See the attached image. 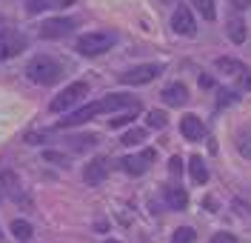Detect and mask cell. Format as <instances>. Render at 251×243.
<instances>
[{
	"label": "cell",
	"mask_w": 251,
	"mask_h": 243,
	"mask_svg": "<svg viewBox=\"0 0 251 243\" xmlns=\"http://www.w3.org/2000/svg\"><path fill=\"white\" fill-rule=\"evenodd\" d=\"M12 235H15L17 241H29L31 238V223H26V220H15V223H12Z\"/></svg>",
	"instance_id": "obj_22"
},
{
	"label": "cell",
	"mask_w": 251,
	"mask_h": 243,
	"mask_svg": "<svg viewBox=\"0 0 251 243\" xmlns=\"http://www.w3.org/2000/svg\"><path fill=\"white\" fill-rule=\"evenodd\" d=\"M43 161L57 163V166H66V163H69V158H66L63 152H51V149H49V152H43Z\"/></svg>",
	"instance_id": "obj_27"
},
{
	"label": "cell",
	"mask_w": 251,
	"mask_h": 243,
	"mask_svg": "<svg viewBox=\"0 0 251 243\" xmlns=\"http://www.w3.org/2000/svg\"><path fill=\"white\" fill-rule=\"evenodd\" d=\"M0 241H3V232H0Z\"/></svg>",
	"instance_id": "obj_36"
},
{
	"label": "cell",
	"mask_w": 251,
	"mask_h": 243,
	"mask_svg": "<svg viewBox=\"0 0 251 243\" xmlns=\"http://www.w3.org/2000/svg\"><path fill=\"white\" fill-rule=\"evenodd\" d=\"M205 206H208V212H217V203H214L211 197H205Z\"/></svg>",
	"instance_id": "obj_33"
},
{
	"label": "cell",
	"mask_w": 251,
	"mask_h": 243,
	"mask_svg": "<svg viewBox=\"0 0 251 243\" xmlns=\"http://www.w3.org/2000/svg\"><path fill=\"white\" fill-rule=\"evenodd\" d=\"M234 100H237V95H234V92H226V89H223V92H220L217 106H228V103H234Z\"/></svg>",
	"instance_id": "obj_29"
},
{
	"label": "cell",
	"mask_w": 251,
	"mask_h": 243,
	"mask_svg": "<svg viewBox=\"0 0 251 243\" xmlns=\"http://www.w3.org/2000/svg\"><path fill=\"white\" fill-rule=\"evenodd\" d=\"M46 137H51V132H49V129L29 132V135H26V143H29V146H40V143H46Z\"/></svg>",
	"instance_id": "obj_25"
},
{
	"label": "cell",
	"mask_w": 251,
	"mask_h": 243,
	"mask_svg": "<svg viewBox=\"0 0 251 243\" xmlns=\"http://www.w3.org/2000/svg\"><path fill=\"white\" fill-rule=\"evenodd\" d=\"M180 135H183L186 140H203V137H205L203 120H200L197 114H186V117L180 120Z\"/></svg>",
	"instance_id": "obj_11"
},
{
	"label": "cell",
	"mask_w": 251,
	"mask_h": 243,
	"mask_svg": "<svg viewBox=\"0 0 251 243\" xmlns=\"http://www.w3.org/2000/svg\"><path fill=\"white\" fill-rule=\"evenodd\" d=\"M211 243H237V238L231 232H217V235L211 238Z\"/></svg>",
	"instance_id": "obj_28"
},
{
	"label": "cell",
	"mask_w": 251,
	"mask_h": 243,
	"mask_svg": "<svg viewBox=\"0 0 251 243\" xmlns=\"http://www.w3.org/2000/svg\"><path fill=\"white\" fill-rule=\"evenodd\" d=\"M114 43H117V34L114 32H89V34H80L75 49H77L80 54H86V57H94V54L109 52Z\"/></svg>",
	"instance_id": "obj_3"
},
{
	"label": "cell",
	"mask_w": 251,
	"mask_h": 243,
	"mask_svg": "<svg viewBox=\"0 0 251 243\" xmlns=\"http://www.w3.org/2000/svg\"><path fill=\"white\" fill-rule=\"evenodd\" d=\"M160 97H163L166 106H183V103L188 100V89L183 86V83H169Z\"/></svg>",
	"instance_id": "obj_12"
},
{
	"label": "cell",
	"mask_w": 251,
	"mask_h": 243,
	"mask_svg": "<svg viewBox=\"0 0 251 243\" xmlns=\"http://www.w3.org/2000/svg\"><path fill=\"white\" fill-rule=\"evenodd\" d=\"M166 203L172 206V209L177 212H183L188 206V194L183 186H166Z\"/></svg>",
	"instance_id": "obj_14"
},
{
	"label": "cell",
	"mask_w": 251,
	"mask_h": 243,
	"mask_svg": "<svg viewBox=\"0 0 251 243\" xmlns=\"http://www.w3.org/2000/svg\"><path fill=\"white\" fill-rule=\"evenodd\" d=\"M23 49H26V37H23V34H17L15 29H3V32H0V60L15 57Z\"/></svg>",
	"instance_id": "obj_7"
},
{
	"label": "cell",
	"mask_w": 251,
	"mask_h": 243,
	"mask_svg": "<svg viewBox=\"0 0 251 243\" xmlns=\"http://www.w3.org/2000/svg\"><path fill=\"white\" fill-rule=\"evenodd\" d=\"M166 123H169V114L163 112V109H151V112L146 114V126L149 129H166Z\"/></svg>",
	"instance_id": "obj_18"
},
{
	"label": "cell",
	"mask_w": 251,
	"mask_h": 243,
	"mask_svg": "<svg viewBox=\"0 0 251 243\" xmlns=\"http://www.w3.org/2000/svg\"><path fill=\"white\" fill-rule=\"evenodd\" d=\"M163 3H174V0H163Z\"/></svg>",
	"instance_id": "obj_35"
},
{
	"label": "cell",
	"mask_w": 251,
	"mask_h": 243,
	"mask_svg": "<svg viewBox=\"0 0 251 243\" xmlns=\"http://www.w3.org/2000/svg\"><path fill=\"white\" fill-rule=\"evenodd\" d=\"M194 241H197V232L191 226H180L172 235V243H194Z\"/></svg>",
	"instance_id": "obj_21"
},
{
	"label": "cell",
	"mask_w": 251,
	"mask_h": 243,
	"mask_svg": "<svg viewBox=\"0 0 251 243\" xmlns=\"http://www.w3.org/2000/svg\"><path fill=\"white\" fill-rule=\"evenodd\" d=\"M146 140V129H128L123 135V146H137Z\"/></svg>",
	"instance_id": "obj_24"
},
{
	"label": "cell",
	"mask_w": 251,
	"mask_h": 243,
	"mask_svg": "<svg viewBox=\"0 0 251 243\" xmlns=\"http://www.w3.org/2000/svg\"><path fill=\"white\" fill-rule=\"evenodd\" d=\"M106 243H120V241H106Z\"/></svg>",
	"instance_id": "obj_34"
},
{
	"label": "cell",
	"mask_w": 251,
	"mask_h": 243,
	"mask_svg": "<svg viewBox=\"0 0 251 243\" xmlns=\"http://www.w3.org/2000/svg\"><path fill=\"white\" fill-rule=\"evenodd\" d=\"M188 172H191V180L200 183V186L208 180V169H205V161L200 158V155H194V158L188 161Z\"/></svg>",
	"instance_id": "obj_15"
},
{
	"label": "cell",
	"mask_w": 251,
	"mask_h": 243,
	"mask_svg": "<svg viewBox=\"0 0 251 243\" xmlns=\"http://www.w3.org/2000/svg\"><path fill=\"white\" fill-rule=\"evenodd\" d=\"M69 140H72V149H77V152L92 149V146L97 143V137H94V135H77V137H69Z\"/></svg>",
	"instance_id": "obj_23"
},
{
	"label": "cell",
	"mask_w": 251,
	"mask_h": 243,
	"mask_svg": "<svg viewBox=\"0 0 251 243\" xmlns=\"http://www.w3.org/2000/svg\"><path fill=\"white\" fill-rule=\"evenodd\" d=\"M86 95H89V86H86L83 81L69 83L60 95L51 100V106H49V109H51V112H57V114H60V112H69V109H72V106H77V103H80Z\"/></svg>",
	"instance_id": "obj_4"
},
{
	"label": "cell",
	"mask_w": 251,
	"mask_h": 243,
	"mask_svg": "<svg viewBox=\"0 0 251 243\" xmlns=\"http://www.w3.org/2000/svg\"><path fill=\"white\" fill-rule=\"evenodd\" d=\"M172 29L177 34H183V37H191V34L197 32V23H194V17H191V9H188V6H177V9H174Z\"/></svg>",
	"instance_id": "obj_9"
},
{
	"label": "cell",
	"mask_w": 251,
	"mask_h": 243,
	"mask_svg": "<svg viewBox=\"0 0 251 243\" xmlns=\"http://www.w3.org/2000/svg\"><path fill=\"white\" fill-rule=\"evenodd\" d=\"M75 20L72 17H54V20H46L43 26H40V37H46V40H60L66 34L75 32Z\"/></svg>",
	"instance_id": "obj_6"
},
{
	"label": "cell",
	"mask_w": 251,
	"mask_h": 243,
	"mask_svg": "<svg viewBox=\"0 0 251 243\" xmlns=\"http://www.w3.org/2000/svg\"><path fill=\"white\" fill-rule=\"evenodd\" d=\"M191 6H194L205 20H214V17H217V6H214V0H191Z\"/></svg>",
	"instance_id": "obj_20"
},
{
	"label": "cell",
	"mask_w": 251,
	"mask_h": 243,
	"mask_svg": "<svg viewBox=\"0 0 251 243\" xmlns=\"http://www.w3.org/2000/svg\"><path fill=\"white\" fill-rule=\"evenodd\" d=\"M126 106L131 109V106H137V100H134L131 95H106V97H100V100H94V103L77 106V109L69 114V117H60V120H57V126H60V129H72V126L89 123V120L100 117V114L117 112V109H126Z\"/></svg>",
	"instance_id": "obj_1"
},
{
	"label": "cell",
	"mask_w": 251,
	"mask_h": 243,
	"mask_svg": "<svg viewBox=\"0 0 251 243\" xmlns=\"http://www.w3.org/2000/svg\"><path fill=\"white\" fill-rule=\"evenodd\" d=\"M228 37H231L234 43H243V40H246V20L240 15L228 17Z\"/></svg>",
	"instance_id": "obj_16"
},
{
	"label": "cell",
	"mask_w": 251,
	"mask_h": 243,
	"mask_svg": "<svg viewBox=\"0 0 251 243\" xmlns=\"http://www.w3.org/2000/svg\"><path fill=\"white\" fill-rule=\"evenodd\" d=\"M169 172H172V175H180V172H183V161H180V158H172V161H169Z\"/></svg>",
	"instance_id": "obj_30"
},
{
	"label": "cell",
	"mask_w": 251,
	"mask_h": 243,
	"mask_svg": "<svg viewBox=\"0 0 251 243\" xmlns=\"http://www.w3.org/2000/svg\"><path fill=\"white\" fill-rule=\"evenodd\" d=\"M240 86L243 89H251V72H240Z\"/></svg>",
	"instance_id": "obj_31"
},
{
	"label": "cell",
	"mask_w": 251,
	"mask_h": 243,
	"mask_svg": "<svg viewBox=\"0 0 251 243\" xmlns=\"http://www.w3.org/2000/svg\"><path fill=\"white\" fill-rule=\"evenodd\" d=\"M160 72H163L160 63H143V66L128 69V72H120V83H126V86H143V83H151Z\"/></svg>",
	"instance_id": "obj_5"
},
{
	"label": "cell",
	"mask_w": 251,
	"mask_h": 243,
	"mask_svg": "<svg viewBox=\"0 0 251 243\" xmlns=\"http://www.w3.org/2000/svg\"><path fill=\"white\" fill-rule=\"evenodd\" d=\"M109 175V161L106 158H94L92 163H86V169H83V180L89 183V186H100L103 180Z\"/></svg>",
	"instance_id": "obj_10"
},
{
	"label": "cell",
	"mask_w": 251,
	"mask_h": 243,
	"mask_svg": "<svg viewBox=\"0 0 251 243\" xmlns=\"http://www.w3.org/2000/svg\"><path fill=\"white\" fill-rule=\"evenodd\" d=\"M157 158V152L154 149H146L143 155H126L123 161H120V166H123L128 175H143L149 166H151V161Z\"/></svg>",
	"instance_id": "obj_8"
},
{
	"label": "cell",
	"mask_w": 251,
	"mask_h": 243,
	"mask_svg": "<svg viewBox=\"0 0 251 243\" xmlns=\"http://www.w3.org/2000/svg\"><path fill=\"white\" fill-rule=\"evenodd\" d=\"M220 72H226V75H240V72H246V66L234 60V57H217V63H214Z\"/></svg>",
	"instance_id": "obj_17"
},
{
	"label": "cell",
	"mask_w": 251,
	"mask_h": 243,
	"mask_svg": "<svg viewBox=\"0 0 251 243\" xmlns=\"http://www.w3.org/2000/svg\"><path fill=\"white\" fill-rule=\"evenodd\" d=\"M134 112H137V106H134L131 112H126V114H120V117H114V120H111V129H120V126H128V123L134 120Z\"/></svg>",
	"instance_id": "obj_26"
},
{
	"label": "cell",
	"mask_w": 251,
	"mask_h": 243,
	"mask_svg": "<svg viewBox=\"0 0 251 243\" xmlns=\"http://www.w3.org/2000/svg\"><path fill=\"white\" fill-rule=\"evenodd\" d=\"M228 3H231L234 9H249L251 6V0H228Z\"/></svg>",
	"instance_id": "obj_32"
},
{
	"label": "cell",
	"mask_w": 251,
	"mask_h": 243,
	"mask_svg": "<svg viewBox=\"0 0 251 243\" xmlns=\"http://www.w3.org/2000/svg\"><path fill=\"white\" fill-rule=\"evenodd\" d=\"M77 0H26V12L29 15H40L46 9H66V6H75Z\"/></svg>",
	"instance_id": "obj_13"
},
{
	"label": "cell",
	"mask_w": 251,
	"mask_h": 243,
	"mask_svg": "<svg viewBox=\"0 0 251 243\" xmlns=\"http://www.w3.org/2000/svg\"><path fill=\"white\" fill-rule=\"evenodd\" d=\"M26 75H29L31 83H40V86H51L54 81H60L63 69L54 57H46V54H37L31 57L29 66H26Z\"/></svg>",
	"instance_id": "obj_2"
},
{
	"label": "cell",
	"mask_w": 251,
	"mask_h": 243,
	"mask_svg": "<svg viewBox=\"0 0 251 243\" xmlns=\"http://www.w3.org/2000/svg\"><path fill=\"white\" fill-rule=\"evenodd\" d=\"M237 152H240L246 161H251V126L237 135Z\"/></svg>",
	"instance_id": "obj_19"
}]
</instances>
